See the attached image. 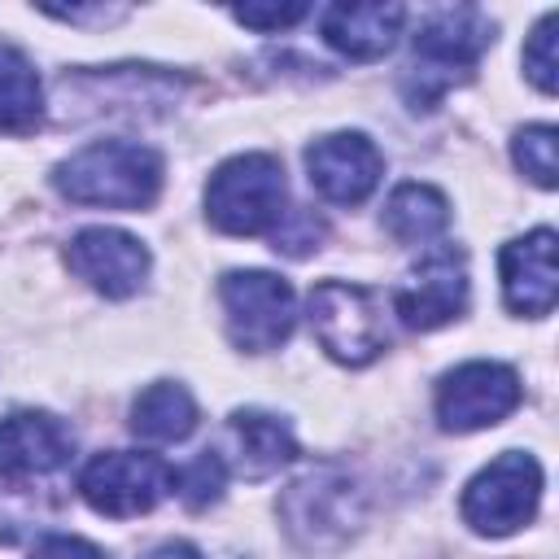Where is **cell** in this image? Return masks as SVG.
Here are the masks:
<instances>
[{"label":"cell","instance_id":"6da1fadb","mask_svg":"<svg viewBox=\"0 0 559 559\" xmlns=\"http://www.w3.org/2000/svg\"><path fill=\"white\" fill-rule=\"evenodd\" d=\"M52 188L74 205L144 210L162 192V157L135 140H96L57 162Z\"/></svg>","mask_w":559,"mask_h":559},{"label":"cell","instance_id":"7a4b0ae2","mask_svg":"<svg viewBox=\"0 0 559 559\" xmlns=\"http://www.w3.org/2000/svg\"><path fill=\"white\" fill-rule=\"evenodd\" d=\"M284 214L288 183L271 153H236L205 183V218L227 236H271Z\"/></svg>","mask_w":559,"mask_h":559},{"label":"cell","instance_id":"3957f363","mask_svg":"<svg viewBox=\"0 0 559 559\" xmlns=\"http://www.w3.org/2000/svg\"><path fill=\"white\" fill-rule=\"evenodd\" d=\"M306 314H310V332L319 336L328 358H336L345 367H367L389 345L384 306L362 284H349V280L314 284L310 301H306Z\"/></svg>","mask_w":559,"mask_h":559},{"label":"cell","instance_id":"277c9868","mask_svg":"<svg viewBox=\"0 0 559 559\" xmlns=\"http://www.w3.org/2000/svg\"><path fill=\"white\" fill-rule=\"evenodd\" d=\"M542 502V463L524 450H502L489 467H480L463 489V524L480 537H507L537 515Z\"/></svg>","mask_w":559,"mask_h":559},{"label":"cell","instance_id":"5b68a950","mask_svg":"<svg viewBox=\"0 0 559 559\" xmlns=\"http://www.w3.org/2000/svg\"><path fill=\"white\" fill-rule=\"evenodd\" d=\"M415 74L424 79V87L411 96L415 100V109L424 105H432L454 79H463L476 61H480V52L493 44V22L480 13V9H472V4H459V9H432L424 22H419V31H415Z\"/></svg>","mask_w":559,"mask_h":559},{"label":"cell","instance_id":"8992f818","mask_svg":"<svg viewBox=\"0 0 559 559\" xmlns=\"http://www.w3.org/2000/svg\"><path fill=\"white\" fill-rule=\"evenodd\" d=\"M218 301H223L227 336L236 349L266 354L293 336L297 293L275 271H227L218 280Z\"/></svg>","mask_w":559,"mask_h":559},{"label":"cell","instance_id":"52a82bcc","mask_svg":"<svg viewBox=\"0 0 559 559\" xmlns=\"http://www.w3.org/2000/svg\"><path fill=\"white\" fill-rule=\"evenodd\" d=\"M79 493L96 515L131 520V515L153 511L166 493H175V472L157 454L109 450V454L87 459V467L79 472Z\"/></svg>","mask_w":559,"mask_h":559},{"label":"cell","instance_id":"ba28073f","mask_svg":"<svg viewBox=\"0 0 559 559\" xmlns=\"http://www.w3.org/2000/svg\"><path fill=\"white\" fill-rule=\"evenodd\" d=\"M280 520H284V528L297 546L328 550V546H341L358 528L362 498H358V489L345 472L319 467V472H306L301 480H293L284 489Z\"/></svg>","mask_w":559,"mask_h":559},{"label":"cell","instance_id":"9c48e42d","mask_svg":"<svg viewBox=\"0 0 559 559\" xmlns=\"http://www.w3.org/2000/svg\"><path fill=\"white\" fill-rule=\"evenodd\" d=\"M515 406H520V376L507 362L472 358L437 380V424L445 432L493 428Z\"/></svg>","mask_w":559,"mask_h":559},{"label":"cell","instance_id":"30bf717a","mask_svg":"<svg viewBox=\"0 0 559 559\" xmlns=\"http://www.w3.org/2000/svg\"><path fill=\"white\" fill-rule=\"evenodd\" d=\"M393 310L411 332L445 328L467 310V258L454 245L428 249L393 293Z\"/></svg>","mask_w":559,"mask_h":559},{"label":"cell","instance_id":"8fae6325","mask_svg":"<svg viewBox=\"0 0 559 559\" xmlns=\"http://www.w3.org/2000/svg\"><path fill=\"white\" fill-rule=\"evenodd\" d=\"M306 170H310V188L323 201L362 205L384 175V157L362 131H332L306 148Z\"/></svg>","mask_w":559,"mask_h":559},{"label":"cell","instance_id":"7c38bea8","mask_svg":"<svg viewBox=\"0 0 559 559\" xmlns=\"http://www.w3.org/2000/svg\"><path fill=\"white\" fill-rule=\"evenodd\" d=\"M66 262L79 280H87L105 297H131L148 280V249L118 227H83L66 245Z\"/></svg>","mask_w":559,"mask_h":559},{"label":"cell","instance_id":"4fadbf2b","mask_svg":"<svg viewBox=\"0 0 559 559\" xmlns=\"http://www.w3.org/2000/svg\"><path fill=\"white\" fill-rule=\"evenodd\" d=\"M498 275H502V297L507 310L524 319H546L559 297V275H555V231L537 227L528 236H515L498 253Z\"/></svg>","mask_w":559,"mask_h":559},{"label":"cell","instance_id":"5bb4252c","mask_svg":"<svg viewBox=\"0 0 559 559\" xmlns=\"http://www.w3.org/2000/svg\"><path fill=\"white\" fill-rule=\"evenodd\" d=\"M74 454L70 428L48 411H13L0 419V476L31 480L66 467Z\"/></svg>","mask_w":559,"mask_h":559},{"label":"cell","instance_id":"9a60e30c","mask_svg":"<svg viewBox=\"0 0 559 559\" xmlns=\"http://www.w3.org/2000/svg\"><path fill=\"white\" fill-rule=\"evenodd\" d=\"M406 9L402 4H332L319 17L323 39L349 57V61H376L393 48V39L402 35Z\"/></svg>","mask_w":559,"mask_h":559},{"label":"cell","instance_id":"2e32d148","mask_svg":"<svg viewBox=\"0 0 559 559\" xmlns=\"http://www.w3.org/2000/svg\"><path fill=\"white\" fill-rule=\"evenodd\" d=\"M227 437L236 445V467L249 480H262L297 459V441H293L288 424L266 411H236L227 419Z\"/></svg>","mask_w":559,"mask_h":559},{"label":"cell","instance_id":"e0dca14e","mask_svg":"<svg viewBox=\"0 0 559 559\" xmlns=\"http://www.w3.org/2000/svg\"><path fill=\"white\" fill-rule=\"evenodd\" d=\"M450 227V201L432 183H397L384 201V231L402 245H428Z\"/></svg>","mask_w":559,"mask_h":559},{"label":"cell","instance_id":"ac0fdd59","mask_svg":"<svg viewBox=\"0 0 559 559\" xmlns=\"http://www.w3.org/2000/svg\"><path fill=\"white\" fill-rule=\"evenodd\" d=\"M192 428H197V402L175 380H157L131 402V432L140 441L170 445V441H183Z\"/></svg>","mask_w":559,"mask_h":559},{"label":"cell","instance_id":"d6986e66","mask_svg":"<svg viewBox=\"0 0 559 559\" xmlns=\"http://www.w3.org/2000/svg\"><path fill=\"white\" fill-rule=\"evenodd\" d=\"M44 118V87L26 52L13 44H0V131L4 135H26Z\"/></svg>","mask_w":559,"mask_h":559},{"label":"cell","instance_id":"ffe728a7","mask_svg":"<svg viewBox=\"0 0 559 559\" xmlns=\"http://www.w3.org/2000/svg\"><path fill=\"white\" fill-rule=\"evenodd\" d=\"M555 140H559V131H555L550 122L520 127V131H515V140H511V157H515V166H520L537 188H555V183H559Z\"/></svg>","mask_w":559,"mask_h":559},{"label":"cell","instance_id":"44dd1931","mask_svg":"<svg viewBox=\"0 0 559 559\" xmlns=\"http://www.w3.org/2000/svg\"><path fill=\"white\" fill-rule=\"evenodd\" d=\"M175 485H179L183 507L205 511L210 502H218V498H223V485H227V463H223V454L201 450V454H197V459L175 476Z\"/></svg>","mask_w":559,"mask_h":559},{"label":"cell","instance_id":"7402d4cb","mask_svg":"<svg viewBox=\"0 0 559 559\" xmlns=\"http://www.w3.org/2000/svg\"><path fill=\"white\" fill-rule=\"evenodd\" d=\"M555 31H559V13L550 9V13H542V22L533 26V35H528V44H524V74L533 79V87L537 92H555V70H559V57H555Z\"/></svg>","mask_w":559,"mask_h":559},{"label":"cell","instance_id":"603a6c76","mask_svg":"<svg viewBox=\"0 0 559 559\" xmlns=\"http://www.w3.org/2000/svg\"><path fill=\"white\" fill-rule=\"evenodd\" d=\"M310 13V4H236L231 17L249 31H288Z\"/></svg>","mask_w":559,"mask_h":559},{"label":"cell","instance_id":"cb8c5ba5","mask_svg":"<svg viewBox=\"0 0 559 559\" xmlns=\"http://www.w3.org/2000/svg\"><path fill=\"white\" fill-rule=\"evenodd\" d=\"M288 218H293L297 227H293V231H271L275 249H284V253H293V258L319 249V240H323V223H319L314 214H297V210H288Z\"/></svg>","mask_w":559,"mask_h":559},{"label":"cell","instance_id":"d4e9b609","mask_svg":"<svg viewBox=\"0 0 559 559\" xmlns=\"http://www.w3.org/2000/svg\"><path fill=\"white\" fill-rule=\"evenodd\" d=\"M31 559H105V550H100V546H92L87 537L52 533V537H44V542L31 550Z\"/></svg>","mask_w":559,"mask_h":559},{"label":"cell","instance_id":"484cf974","mask_svg":"<svg viewBox=\"0 0 559 559\" xmlns=\"http://www.w3.org/2000/svg\"><path fill=\"white\" fill-rule=\"evenodd\" d=\"M144 559H201V550H197L192 542H162V546H153Z\"/></svg>","mask_w":559,"mask_h":559}]
</instances>
